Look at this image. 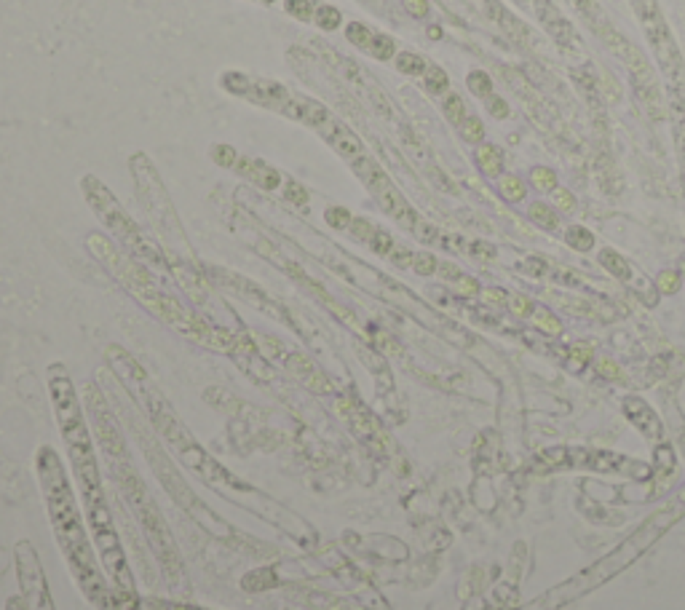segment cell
I'll return each mask as SVG.
<instances>
[{
	"mask_svg": "<svg viewBox=\"0 0 685 610\" xmlns=\"http://www.w3.org/2000/svg\"><path fill=\"white\" fill-rule=\"evenodd\" d=\"M487 110H490L493 118H506V115H509V107H506V102H503L501 97H490V99H487Z\"/></svg>",
	"mask_w": 685,
	"mask_h": 610,
	"instance_id": "cell-36",
	"label": "cell"
},
{
	"mask_svg": "<svg viewBox=\"0 0 685 610\" xmlns=\"http://www.w3.org/2000/svg\"><path fill=\"white\" fill-rule=\"evenodd\" d=\"M404 8L410 11L412 17H426V14H428V3H426V0H404Z\"/></svg>",
	"mask_w": 685,
	"mask_h": 610,
	"instance_id": "cell-38",
	"label": "cell"
},
{
	"mask_svg": "<svg viewBox=\"0 0 685 610\" xmlns=\"http://www.w3.org/2000/svg\"><path fill=\"white\" fill-rule=\"evenodd\" d=\"M634 8V14L640 17V22H645V19H653L661 14V8H659V3L656 0H629Z\"/></svg>",
	"mask_w": 685,
	"mask_h": 610,
	"instance_id": "cell-30",
	"label": "cell"
},
{
	"mask_svg": "<svg viewBox=\"0 0 685 610\" xmlns=\"http://www.w3.org/2000/svg\"><path fill=\"white\" fill-rule=\"evenodd\" d=\"M370 54L375 56V59H391L396 54V46H394V40L388 35H375V40H372V49H370Z\"/></svg>",
	"mask_w": 685,
	"mask_h": 610,
	"instance_id": "cell-27",
	"label": "cell"
},
{
	"mask_svg": "<svg viewBox=\"0 0 685 610\" xmlns=\"http://www.w3.org/2000/svg\"><path fill=\"white\" fill-rule=\"evenodd\" d=\"M595 33L605 40V46L616 54L618 59L624 62V67L629 70L634 86H637V97H640L643 107L648 110V115L651 118H664L661 88H659V81H656V72H653L651 62L643 56V51L634 46L632 40H627V38L621 35L608 19H602L599 24H595Z\"/></svg>",
	"mask_w": 685,
	"mask_h": 610,
	"instance_id": "cell-4",
	"label": "cell"
},
{
	"mask_svg": "<svg viewBox=\"0 0 685 610\" xmlns=\"http://www.w3.org/2000/svg\"><path fill=\"white\" fill-rule=\"evenodd\" d=\"M498 191L503 193V198L509 201H522L525 198V182L517 175H503L498 182Z\"/></svg>",
	"mask_w": 685,
	"mask_h": 610,
	"instance_id": "cell-17",
	"label": "cell"
},
{
	"mask_svg": "<svg viewBox=\"0 0 685 610\" xmlns=\"http://www.w3.org/2000/svg\"><path fill=\"white\" fill-rule=\"evenodd\" d=\"M132 175H134V182H137V195L142 198V204H145L148 214L153 217L155 225L164 230V236H166V239H182V241H185L182 227H180L177 214H174V207H171L169 195L164 191V182L158 179L153 163L148 161V156H142V153L132 156Z\"/></svg>",
	"mask_w": 685,
	"mask_h": 610,
	"instance_id": "cell-6",
	"label": "cell"
},
{
	"mask_svg": "<svg viewBox=\"0 0 685 610\" xmlns=\"http://www.w3.org/2000/svg\"><path fill=\"white\" fill-rule=\"evenodd\" d=\"M38 479H40V490L46 498V508L52 517L54 536L59 540V549L68 559L70 570L75 575V581L81 584L86 597L97 605L110 610L113 605V592L104 584V575L100 570V554L91 549V540L86 538L84 522H81V511L75 506V492L72 485L68 482L65 466L59 460V455L52 447H40L38 450Z\"/></svg>",
	"mask_w": 685,
	"mask_h": 610,
	"instance_id": "cell-1",
	"label": "cell"
},
{
	"mask_svg": "<svg viewBox=\"0 0 685 610\" xmlns=\"http://www.w3.org/2000/svg\"><path fill=\"white\" fill-rule=\"evenodd\" d=\"M445 115H447V121L452 123V126H461L463 121H466V105H463V99L458 97V94H450L445 99Z\"/></svg>",
	"mask_w": 685,
	"mask_h": 610,
	"instance_id": "cell-22",
	"label": "cell"
},
{
	"mask_svg": "<svg viewBox=\"0 0 685 610\" xmlns=\"http://www.w3.org/2000/svg\"><path fill=\"white\" fill-rule=\"evenodd\" d=\"M458 129H461V134L466 142H482V137H485V126H482V121L477 115H466V121H463Z\"/></svg>",
	"mask_w": 685,
	"mask_h": 610,
	"instance_id": "cell-26",
	"label": "cell"
},
{
	"mask_svg": "<svg viewBox=\"0 0 685 610\" xmlns=\"http://www.w3.org/2000/svg\"><path fill=\"white\" fill-rule=\"evenodd\" d=\"M530 182L535 185V191H554L557 188V175L546 169V166H538L530 172Z\"/></svg>",
	"mask_w": 685,
	"mask_h": 610,
	"instance_id": "cell-24",
	"label": "cell"
},
{
	"mask_svg": "<svg viewBox=\"0 0 685 610\" xmlns=\"http://www.w3.org/2000/svg\"><path fill=\"white\" fill-rule=\"evenodd\" d=\"M107 359H110L113 369L118 372L120 380L137 394V401L142 404V410L148 412V418L155 423L158 434L164 436L169 444H174V447L180 450V455H185L188 450H193V447H196L193 436H190L188 428L180 423V418L174 415V410L169 407V401L164 399V394L155 388V383L148 378V372L139 367L137 359H134L132 353H126L123 348H118V346H110V348H107Z\"/></svg>",
	"mask_w": 685,
	"mask_h": 610,
	"instance_id": "cell-3",
	"label": "cell"
},
{
	"mask_svg": "<svg viewBox=\"0 0 685 610\" xmlns=\"http://www.w3.org/2000/svg\"><path fill=\"white\" fill-rule=\"evenodd\" d=\"M624 407H627V415L645 431L648 436H659V431H661V426H659V418L653 415L651 410H648V404L645 401H640V399H627L624 401Z\"/></svg>",
	"mask_w": 685,
	"mask_h": 610,
	"instance_id": "cell-12",
	"label": "cell"
},
{
	"mask_svg": "<svg viewBox=\"0 0 685 610\" xmlns=\"http://www.w3.org/2000/svg\"><path fill=\"white\" fill-rule=\"evenodd\" d=\"M567 3H570V6H573V8H576V11H578V14H581V17L586 19L589 24H592V27H595V24H599V22L605 19L602 8H599L595 0H567Z\"/></svg>",
	"mask_w": 685,
	"mask_h": 610,
	"instance_id": "cell-20",
	"label": "cell"
},
{
	"mask_svg": "<svg viewBox=\"0 0 685 610\" xmlns=\"http://www.w3.org/2000/svg\"><path fill=\"white\" fill-rule=\"evenodd\" d=\"M72 471H75V479H78V492H81V501H84L94 540H97V554H100L104 573L110 575L116 589H120L126 597H132L134 594V578L129 573L126 554H123L118 540V530H116L110 508H107L100 466L94 460V463H84V466H72Z\"/></svg>",
	"mask_w": 685,
	"mask_h": 610,
	"instance_id": "cell-2",
	"label": "cell"
},
{
	"mask_svg": "<svg viewBox=\"0 0 685 610\" xmlns=\"http://www.w3.org/2000/svg\"><path fill=\"white\" fill-rule=\"evenodd\" d=\"M533 324H538L541 330L551 332V335L560 332V321L549 314V311H544V308H535V311H533Z\"/></svg>",
	"mask_w": 685,
	"mask_h": 610,
	"instance_id": "cell-31",
	"label": "cell"
},
{
	"mask_svg": "<svg viewBox=\"0 0 685 610\" xmlns=\"http://www.w3.org/2000/svg\"><path fill=\"white\" fill-rule=\"evenodd\" d=\"M84 193L86 198H88V204L94 207V211L100 214V220H102L104 225L110 227L116 236H118L123 246H129L134 255H139L142 260H153V262H161L164 265V257H161V252L155 249V244H150L145 236H142V230L137 227V223L123 211L118 201H116V195L104 188V182H100L97 177H84Z\"/></svg>",
	"mask_w": 685,
	"mask_h": 610,
	"instance_id": "cell-5",
	"label": "cell"
},
{
	"mask_svg": "<svg viewBox=\"0 0 685 610\" xmlns=\"http://www.w3.org/2000/svg\"><path fill=\"white\" fill-rule=\"evenodd\" d=\"M326 220H329V225H335V227L351 225V217H348V211L345 209H329L326 211Z\"/></svg>",
	"mask_w": 685,
	"mask_h": 610,
	"instance_id": "cell-37",
	"label": "cell"
},
{
	"mask_svg": "<svg viewBox=\"0 0 685 610\" xmlns=\"http://www.w3.org/2000/svg\"><path fill=\"white\" fill-rule=\"evenodd\" d=\"M396 67L402 72H407V75H423V72L428 70V62L423 56H418V54L402 51V54H396Z\"/></svg>",
	"mask_w": 685,
	"mask_h": 610,
	"instance_id": "cell-15",
	"label": "cell"
},
{
	"mask_svg": "<svg viewBox=\"0 0 685 610\" xmlns=\"http://www.w3.org/2000/svg\"><path fill=\"white\" fill-rule=\"evenodd\" d=\"M469 88H471V94L490 99V97H493V78L482 70L469 72Z\"/></svg>",
	"mask_w": 685,
	"mask_h": 610,
	"instance_id": "cell-18",
	"label": "cell"
},
{
	"mask_svg": "<svg viewBox=\"0 0 685 610\" xmlns=\"http://www.w3.org/2000/svg\"><path fill=\"white\" fill-rule=\"evenodd\" d=\"M554 204H557V209L560 211H573V207H576V198L570 195L567 191H562V188H554Z\"/></svg>",
	"mask_w": 685,
	"mask_h": 610,
	"instance_id": "cell-34",
	"label": "cell"
},
{
	"mask_svg": "<svg viewBox=\"0 0 685 610\" xmlns=\"http://www.w3.org/2000/svg\"><path fill=\"white\" fill-rule=\"evenodd\" d=\"M423 81H426V88L431 94H442L450 83V78H447V72L439 67V65H428V70L423 72Z\"/></svg>",
	"mask_w": 685,
	"mask_h": 610,
	"instance_id": "cell-19",
	"label": "cell"
},
{
	"mask_svg": "<svg viewBox=\"0 0 685 610\" xmlns=\"http://www.w3.org/2000/svg\"><path fill=\"white\" fill-rule=\"evenodd\" d=\"M530 220L535 223V225H541V227H557V223H560V217H557V211L551 209V207H546V204H533L530 207Z\"/></svg>",
	"mask_w": 685,
	"mask_h": 610,
	"instance_id": "cell-21",
	"label": "cell"
},
{
	"mask_svg": "<svg viewBox=\"0 0 685 610\" xmlns=\"http://www.w3.org/2000/svg\"><path fill=\"white\" fill-rule=\"evenodd\" d=\"M565 239H567V244L573 246V249H581V252H586V249H592V246H595V236H592L586 227H570Z\"/></svg>",
	"mask_w": 685,
	"mask_h": 610,
	"instance_id": "cell-25",
	"label": "cell"
},
{
	"mask_svg": "<svg viewBox=\"0 0 685 610\" xmlns=\"http://www.w3.org/2000/svg\"><path fill=\"white\" fill-rule=\"evenodd\" d=\"M412 268L420 273V276H428L436 271V260L431 255H412Z\"/></svg>",
	"mask_w": 685,
	"mask_h": 610,
	"instance_id": "cell-33",
	"label": "cell"
},
{
	"mask_svg": "<svg viewBox=\"0 0 685 610\" xmlns=\"http://www.w3.org/2000/svg\"><path fill=\"white\" fill-rule=\"evenodd\" d=\"M313 22L322 27V30H335L340 24V14L332 8V6H316L313 8Z\"/></svg>",
	"mask_w": 685,
	"mask_h": 610,
	"instance_id": "cell-23",
	"label": "cell"
},
{
	"mask_svg": "<svg viewBox=\"0 0 685 610\" xmlns=\"http://www.w3.org/2000/svg\"><path fill=\"white\" fill-rule=\"evenodd\" d=\"M599 262L613 273V276H618V279H629V265H627V260L621 257V255H616L613 249H605V252H599Z\"/></svg>",
	"mask_w": 685,
	"mask_h": 610,
	"instance_id": "cell-16",
	"label": "cell"
},
{
	"mask_svg": "<svg viewBox=\"0 0 685 610\" xmlns=\"http://www.w3.org/2000/svg\"><path fill=\"white\" fill-rule=\"evenodd\" d=\"M525 3L535 11V19L546 27L549 35L554 38V40H560V43H565V46H576V43H578V35H576L573 24L557 11V6H554L551 0H525Z\"/></svg>",
	"mask_w": 685,
	"mask_h": 610,
	"instance_id": "cell-11",
	"label": "cell"
},
{
	"mask_svg": "<svg viewBox=\"0 0 685 610\" xmlns=\"http://www.w3.org/2000/svg\"><path fill=\"white\" fill-rule=\"evenodd\" d=\"M677 287H680V279H677V273L667 271V273H661V276H659V289H661V292L672 295V292H677Z\"/></svg>",
	"mask_w": 685,
	"mask_h": 610,
	"instance_id": "cell-35",
	"label": "cell"
},
{
	"mask_svg": "<svg viewBox=\"0 0 685 610\" xmlns=\"http://www.w3.org/2000/svg\"><path fill=\"white\" fill-rule=\"evenodd\" d=\"M322 137H324L338 153H340L342 158H348V161H356V158H361L364 156V145H361V140L345 126V123H340L329 110H324V115L316 121V126H313Z\"/></svg>",
	"mask_w": 685,
	"mask_h": 610,
	"instance_id": "cell-10",
	"label": "cell"
},
{
	"mask_svg": "<svg viewBox=\"0 0 685 610\" xmlns=\"http://www.w3.org/2000/svg\"><path fill=\"white\" fill-rule=\"evenodd\" d=\"M313 8L308 0H287V11L300 22H313Z\"/></svg>",
	"mask_w": 685,
	"mask_h": 610,
	"instance_id": "cell-29",
	"label": "cell"
},
{
	"mask_svg": "<svg viewBox=\"0 0 685 610\" xmlns=\"http://www.w3.org/2000/svg\"><path fill=\"white\" fill-rule=\"evenodd\" d=\"M287 195H290L292 201H297V204H306V201H308V193L303 191L297 182H290V185H287Z\"/></svg>",
	"mask_w": 685,
	"mask_h": 610,
	"instance_id": "cell-40",
	"label": "cell"
},
{
	"mask_svg": "<svg viewBox=\"0 0 685 610\" xmlns=\"http://www.w3.org/2000/svg\"><path fill=\"white\" fill-rule=\"evenodd\" d=\"M354 163V172L359 177L361 182L370 188V193L375 195V201L383 207V209L388 211L394 220H399L404 227H412L418 225V217H415V211L410 209V204L404 201V195L396 191V185L391 182V177L386 175L380 166L375 163V158H370L367 153L356 161H351Z\"/></svg>",
	"mask_w": 685,
	"mask_h": 610,
	"instance_id": "cell-7",
	"label": "cell"
},
{
	"mask_svg": "<svg viewBox=\"0 0 685 610\" xmlns=\"http://www.w3.org/2000/svg\"><path fill=\"white\" fill-rule=\"evenodd\" d=\"M214 158H217L220 163H228V166L233 163V153H230V147H220V150L214 153Z\"/></svg>",
	"mask_w": 685,
	"mask_h": 610,
	"instance_id": "cell-41",
	"label": "cell"
},
{
	"mask_svg": "<svg viewBox=\"0 0 685 610\" xmlns=\"http://www.w3.org/2000/svg\"><path fill=\"white\" fill-rule=\"evenodd\" d=\"M643 30H645V35H648V40H651V46H653V51H656L661 67H664L669 91L675 94L677 102H683L685 99V62H683L680 49H677V43H675V38L669 33L667 22H664V17L659 14V17H653V19H645V22H643Z\"/></svg>",
	"mask_w": 685,
	"mask_h": 610,
	"instance_id": "cell-8",
	"label": "cell"
},
{
	"mask_svg": "<svg viewBox=\"0 0 685 610\" xmlns=\"http://www.w3.org/2000/svg\"><path fill=\"white\" fill-rule=\"evenodd\" d=\"M370 244H372V249L380 252V255H388V252L394 249V241H391V236H388L386 230H375L372 239H370Z\"/></svg>",
	"mask_w": 685,
	"mask_h": 610,
	"instance_id": "cell-32",
	"label": "cell"
},
{
	"mask_svg": "<svg viewBox=\"0 0 685 610\" xmlns=\"http://www.w3.org/2000/svg\"><path fill=\"white\" fill-rule=\"evenodd\" d=\"M241 166H244L241 172L252 177L257 185H262V188H268V191L278 185V175H276L274 169H268V166H262V163H255V161H244Z\"/></svg>",
	"mask_w": 685,
	"mask_h": 610,
	"instance_id": "cell-14",
	"label": "cell"
},
{
	"mask_svg": "<svg viewBox=\"0 0 685 610\" xmlns=\"http://www.w3.org/2000/svg\"><path fill=\"white\" fill-rule=\"evenodd\" d=\"M599 369H602L605 375H611V378H616V375H618V369H616V367L611 364V362H605V359L599 362Z\"/></svg>",
	"mask_w": 685,
	"mask_h": 610,
	"instance_id": "cell-42",
	"label": "cell"
},
{
	"mask_svg": "<svg viewBox=\"0 0 685 610\" xmlns=\"http://www.w3.org/2000/svg\"><path fill=\"white\" fill-rule=\"evenodd\" d=\"M509 305H512V311L517 316H525L528 311H530V303H528V300H525L522 295H514L512 300H509Z\"/></svg>",
	"mask_w": 685,
	"mask_h": 610,
	"instance_id": "cell-39",
	"label": "cell"
},
{
	"mask_svg": "<svg viewBox=\"0 0 685 610\" xmlns=\"http://www.w3.org/2000/svg\"><path fill=\"white\" fill-rule=\"evenodd\" d=\"M17 570H19V584L24 589V597L30 602V610H54L52 594L46 586V578L40 570L38 554L30 543H19L17 546Z\"/></svg>",
	"mask_w": 685,
	"mask_h": 610,
	"instance_id": "cell-9",
	"label": "cell"
},
{
	"mask_svg": "<svg viewBox=\"0 0 685 610\" xmlns=\"http://www.w3.org/2000/svg\"><path fill=\"white\" fill-rule=\"evenodd\" d=\"M348 38H351L359 49H364V51H370V49H372V40H375V35H372L364 24H348Z\"/></svg>",
	"mask_w": 685,
	"mask_h": 610,
	"instance_id": "cell-28",
	"label": "cell"
},
{
	"mask_svg": "<svg viewBox=\"0 0 685 610\" xmlns=\"http://www.w3.org/2000/svg\"><path fill=\"white\" fill-rule=\"evenodd\" d=\"M477 163H480V169L487 177H498L501 169H503V156L493 145H480L477 147Z\"/></svg>",
	"mask_w": 685,
	"mask_h": 610,
	"instance_id": "cell-13",
	"label": "cell"
}]
</instances>
